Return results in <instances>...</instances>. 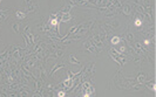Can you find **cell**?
<instances>
[{"label":"cell","mask_w":156,"mask_h":97,"mask_svg":"<svg viewBox=\"0 0 156 97\" xmlns=\"http://www.w3.org/2000/svg\"><path fill=\"white\" fill-rule=\"evenodd\" d=\"M65 67V65L63 63H59V65H55L54 67H53V69L51 70V74H49V76H53V74L58 70V69H60V68H63Z\"/></svg>","instance_id":"cell-8"},{"label":"cell","mask_w":156,"mask_h":97,"mask_svg":"<svg viewBox=\"0 0 156 97\" xmlns=\"http://www.w3.org/2000/svg\"><path fill=\"white\" fill-rule=\"evenodd\" d=\"M136 82L140 83V84H144V82H146V74L139 73L137 77H136Z\"/></svg>","instance_id":"cell-6"},{"label":"cell","mask_w":156,"mask_h":97,"mask_svg":"<svg viewBox=\"0 0 156 97\" xmlns=\"http://www.w3.org/2000/svg\"><path fill=\"white\" fill-rule=\"evenodd\" d=\"M27 15H28V14L23 11V8H20V9H16V16L19 21H20V20H23V19H26V16Z\"/></svg>","instance_id":"cell-3"},{"label":"cell","mask_w":156,"mask_h":97,"mask_svg":"<svg viewBox=\"0 0 156 97\" xmlns=\"http://www.w3.org/2000/svg\"><path fill=\"white\" fill-rule=\"evenodd\" d=\"M82 50L86 52V53H89V54H99V53H100V49L96 48L95 45H94L89 39L83 43V48H82Z\"/></svg>","instance_id":"cell-1"},{"label":"cell","mask_w":156,"mask_h":97,"mask_svg":"<svg viewBox=\"0 0 156 97\" xmlns=\"http://www.w3.org/2000/svg\"><path fill=\"white\" fill-rule=\"evenodd\" d=\"M19 28H20L19 22H14V24H13V31L16 33H20V29H19Z\"/></svg>","instance_id":"cell-11"},{"label":"cell","mask_w":156,"mask_h":97,"mask_svg":"<svg viewBox=\"0 0 156 97\" xmlns=\"http://www.w3.org/2000/svg\"><path fill=\"white\" fill-rule=\"evenodd\" d=\"M121 41H122V38H120V36H113L110 39V42L113 46H117L119 43H121Z\"/></svg>","instance_id":"cell-7"},{"label":"cell","mask_w":156,"mask_h":97,"mask_svg":"<svg viewBox=\"0 0 156 97\" xmlns=\"http://www.w3.org/2000/svg\"><path fill=\"white\" fill-rule=\"evenodd\" d=\"M66 95H67V91H66V90H63V89L59 90V91L56 92V96L58 97H65Z\"/></svg>","instance_id":"cell-10"},{"label":"cell","mask_w":156,"mask_h":97,"mask_svg":"<svg viewBox=\"0 0 156 97\" xmlns=\"http://www.w3.org/2000/svg\"><path fill=\"white\" fill-rule=\"evenodd\" d=\"M68 62H69L70 65H81V61H80V60H78V59L75 57V55H74V54H70L69 56H68Z\"/></svg>","instance_id":"cell-5"},{"label":"cell","mask_w":156,"mask_h":97,"mask_svg":"<svg viewBox=\"0 0 156 97\" xmlns=\"http://www.w3.org/2000/svg\"><path fill=\"white\" fill-rule=\"evenodd\" d=\"M121 12L127 16H130L132 15V5L130 4H128V2H125V4H122L121 5Z\"/></svg>","instance_id":"cell-2"},{"label":"cell","mask_w":156,"mask_h":97,"mask_svg":"<svg viewBox=\"0 0 156 97\" xmlns=\"http://www.w3.org/2000/svg\"><path fill=\"white\" fill-rule=\"evenodd\" d=\"M23 1H25L27 5H32V0H23Z\"/></svg>","instance_id":"cell-12"},{"label":"cell","mask_w":156,"mask_h":97,"mask_svg":"<svg viewBox=\"0 0 156 97\" xmlns=\"http://www.w3.org/2000/svg\"><path fill=\"white\" fill-rule=\"evenodd\" d=\"M0 4H1V0H0Z\"/></svg>","instance_id":"cell-13"},{"label":"cell","mask_w":156,"mask_h":97,"mask_svg":"<svg viewBox=\"0 0 156 97\" xmlns=\"http://www.w3.org/2000/svg\"><path fill=\"white\" fill-rule=\"evenodd\" d=\"M9 11L8 9H0V24H2L8 16Z\"/></svg>","instance_id":"cell-4"},{"label":"cell","mask_w":156,"mask_h":97,"mask_svg":"<svg viewBox=\"0 0 156 97\" xmlns=\"http://www.w3.org/2000/svg\"><path fill=\"white\" fill-rule=\"evenodd\" d=\"M144 84H147V87H148L149 89H151V91H153V92H155V91H156L155 81H151V83H150V82H144Z\"/></svg>","instance_id":"cell-9"}]
</instances>
